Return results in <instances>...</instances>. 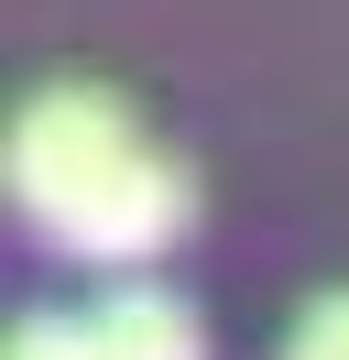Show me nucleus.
Wrapping results in <instances>:
<instances>
[{
	"label": "nucleus",
	"instance_id": "f257e3e1",
	"mask_svg": "<svg viewBox=\"0 0 349 360\" xmlns=\"http://www.w3.org/2000/svg\"><path fill=\"white\" fill-rule=\"evenodd\" d=\"M11 197L77 262H153L186 229V175L131 131L120 98L99 88H44L11 120Z\"/></svg>",
	"mask_w": 349,
	"mask_h": 360
},
{
	"label": "nucleus",
	"instance_id": "f03ea898",
	"mask_svg": "<svg viewBox=\"0 0 349 360\" xmlns=\"http://www.w3.org/2000/svg\"><path fill=\"white\" fill-rule=\"evenodd\" d=\"M87 328H99V360H208L196 306H186V295H164V284H120Z\"/></svg>",
	"mask_w": 349,
	"mask_h": 360
},
{
	"label": "nucleus",
	"instance_id": "7ed1b4c3",
	"mask_svg": "<svg viewBox=\"0 0 349 360\" xmlns=\"http://www.w3.org/2000/svg\"><path fill=\"white\" fill-rule=\"evenodd\" d=\"M11 360H99V328H87V316H22Z\"/></svg>",
	"mask_w": 349,
	"mask_h": 360
},
{
	"label": "nucleus",
	"instance_id": "20e7f679",
	"mask_svg": "<svg viewBox=\"0 0 349 360\" xmlns=\"http://www.w3.org/2000/svg\"><path fill=\"white\" fill-rule=\"evenodd\" d=\"M284 360H349V295H327V306L284 338Z\"/></svg>",
	"mask_w": 349,
	"mask_h": 360
}]
</instances>
